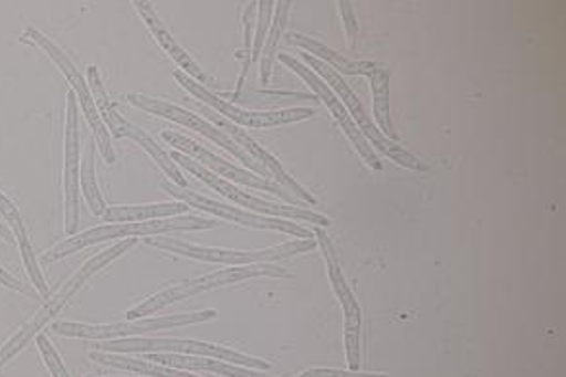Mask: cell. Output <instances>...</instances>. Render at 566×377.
<instances>
[{
  "instance_id": "25",
  "label": "cell",
  "mask_w": 566,
  "mask_h": 377,
  "mask_svg": "<svg viewBox=\"0 0 566 377\" xmlns=\"http://www.w3.org/2000/svg\"><path fill=\"white\" fill-rule=\"evenodd\" d=\"M95 145L97 143H93V135H91L85 153H83L82 166H80V187H82L83 197L90 205L91 212L95 216H103L105 214L106 205L103 195L98 191Z\"/></svg>"
},
{
  "instance_id": "29",
  "label": "cell",
  "mask_w": 566,
  "mask_h": 377,
  "mask_svg": "<svg viewBox=\"0 0 566 377\" xmlns=\"http://www.w3.org/2000/svg\"><path fill=\"white\" fill-rule=\"evenodd\" d=\"M274 8H276V2H272V0L259 2V20H256V33H254L253 39V62L261 59L262 46H264V41L269 35L270 18H272Z\"/></svg>"
},
{
  "instance_id": "8",
  "label": "cell",
  "mask_w": 566,
  "mask_h": 377,
  "mask_svg": "<svg viewBox=\"0 0 566 377\" xmlns=\"http://www.w3.org/2000/svg\"><path fill=\"white\" fill-rule=\"evenodd\" d=\"M170 158L176 166L179 164L184 170L193 174L195 178L201 179L202 184L212 187L214 191L220 192L222 197L231 200V202H235L239 207L247 208L249 212H254V214L259 212V214L270 216V218H280L282 216L285 220H305V222L324 226V228L329 226V220L326 216L316 214V212L308 210V208L280 205V202H270V200H262L259 197H254V195H249L243 189L233 186L228 179L217 178V174L202 168L201 164L195 163L189 156L181 155L178 150H174Z\"/></svg>"
},
{
  "instance_id": "4",
  "label": "cell",
  "mask_w": 566,
  "mask_h": 377,
  "mask_svg": "<svg viewBox=\"0 0 566 377\" xmlns=\"http://www.w3.org/2000/svg\"><path fill=\"white\" fill-rule=\"evenodd\" d=\"M145 243L155 249L170 251L171 254L186 256V259L202 260V262H217L228 266H253V264H270L274 260L290 259L306 251H313L316 247L314 239H298L291 243L276 244L259 251H231V249H217L205 244L187 243L181 239L170 237H147Z\"/></svg>"
},
{
  "instance_id": "15",
  "label": "cell",
  "mask_w": 566,
  "mask_h": 377,
  "mask_svg": "<svg viewBox=\"0 0 566 377\" xmlns=\"http://www.w3.org/2000/svg\"><path fill=\"white\" fill-rule=\"evenodd\" d=\"M64 230L72 237L80 228V118L77 96L70 91L66 96V134H64Z\"/></svg>"
},
{
  "instance_id": "17",
  "label": "cell",
  "mask_w": 566,
  "mask_h": 377,
  "mask_svg": "<svg viewBox=\"0 0 566 377\" xmlns=\"http://www.w3.org/2000/svg\"><path fill=\"white\" fill-rule=\"evenodd\" d=\"M205 114L210 116V119L214 122V126L222 127L224 134L230 137L231 142L235 143L239 148H243L247 155L253 158L254 163L261 164L262 168L269 171L270 178L276 179L277 186L283 187V189L291 192L293 197H297V199L305 200L308 205H313V207L318 205V200L314 199L313 195L306 191L305 187L298 186L297 181L291 178L287 171L283 170L282 164L277 163L276 158L270 155L269 150H264L259 143L254 142L251 135H247V132H243L241 127L233 126L231 122L222 118V116H217V112L205 111Z\"/></svg>"
},
{
  "instance_id": "14",
  "label": "cell",
  "mask_w": 566,
  "mask_h": 377,
  "mask_svg": "<svg viewBox=\"0 0 566 377\" xmlns=\"http://www.w3.org/2000/svg\"><path fill=\"white\" fill-rule=\"evenodd\" d=\"M314 235L318 239L322 254L328 264L329 282L336 291L339 304L343 306V316H345V353H347V364L353 371H358L360 366V329H363V316H360V306L357 299L350 291L349 283L345 282L339 260H337L336 249L329 241V237L324 233L322 228L314 230Z\"/></svg>"
},
{
  "instance_id": "11",
  "label": "cell",
  "mask_w": 566,
  "mask_h": 377,
  "mask_svg": "<svg viewBox=\"0 0 566 377\" xmlns=\"http://www.w3.org/2000/svg\"><path fill=\"white\" fill-rule=\"evenodd\" d=\"M127 101H129V104L135 106V108H139V111L149 112V114L158 116V118L170 119L174 124L189 127V129H193L197 134L205 135L207 139L217 143L218 147L224 148L230 155L235 156L238 160L245 164L247 168L256 171L262 178H270L269 171L264 170L261 164L254 163L253 158L247 155L243 148H239L235 143L231 142L230 137H228L224 132H220L217 126H212L210 122L202 119L201 116H197L193 112L186 111V108L176 106V104L166 103V101H160V98L139 95V93L127 95Z\"/></svg>"
},
{
  "instance_id": "24",
  "label": "cell",
  "mask_w": 566,
  "mask_h": 377,
  "mask_svg": "<svg viewBox=\"0 0 566 377\" xmlns=\"http://www.w3.org/2000/svg\"><path fill=\"white\" fill-rule=\"evenodd\" d=\"M90 358L93 363L103 364V366H108L114 370L134 371V374L145 377H199L184 370L160 366V364L147 363L142 358H127V356L113 355V353L95 350V353H91Z\"/></svg>"
},
{
  "instance_id": "33",
  "label": "cell",
  "mask_w": 566,
  "mask_h": 377,
  "mask_svg": "<svg viewBox=\"0 0 566 377\" xmlns=\"http://www.w3.org/2000/svg\"><path fill=\"white\" fill-rule=\"evenodd\" d=\"M0 237L4 239V241H8V243H14V233L12 231L8 230L7 226L4 223H0Z\"/></svg>"
},
{
  "instance_id": "19",
  "label": "cell",
  "mask_w": 566,
  "mask_h": 377,
  "mask_svg": "<svg viewBox=\"0 0 566 377\" xmlns=\"http://www.w3.org/2000/svg\"><path fill=\"white\" fill-rule=\"evenodd\" d=\"M0 216L10 226V231L14 233L15 243H18V249H20V254H22L23 266H25L28 274H30L31 283L46 299L49 296V289H46L45 275H43L41 268H39L38 256H35L33 247H31L22 214H20L18 207H15L12 200L8 199L4 192H0Z\"/></svg>"
},
{
  "instance_id": "16",
  "label": "cell",
  "mask_w": 566,
  "mask_h": 377,
  "mask_svg": "<svg viewBox=\"0 0 566 377\" xmlns=\"http://www.w3.org/2000/svg\"><path fill=\"white\" fill-rule=\"evenodd\" d=\"M277 59H280V62H283L285 66L290 67L291 72H295L298 77H303V80L308 83V87L318 95L322 103L328 106L332 116H334L337 124L342 126L343 134L349 137V142L353 143V147L357 148L358 155L363 156V160H365L373 170H381L380 158L374 155L370 143L366 142L365 135L358 132L355 122L350 119L349 112L345 111L342 101L334 95V91L329 90V85L322 82L321 77L314 74L311 67L301 64L297 59H293L290 54H277Z\"/></svg>"
},
{
  "instance_id": "31",
  "label": "cell",
  "mask_w": 566,
  "mask_h": 377,
  "mask_svg": "<svg viewBox=\"0 0 566 377\" xmlns=\"http://www.w3.org/2000/svg\"><path fill=\"white\" fill-rule=\"evenodd\" d=\"M339 12H342L343 23H345V33H347V45L349 49L357 45V15L353 10L349 0L339 2Z\"/></svg>"
},
{
  "instance_id": "27",
  "label": "cell",
  "mask_w": 566,
  "mask_h": 377,
  "mask_svg": "<svg viewBox=\"0 0 566 377\" xmlns=\"http://www.w3.org/2000/svg\"><path fill=\"white\" fill-rule=\"evenodd\" d=\"M291 2H277L276 15L274 22L270 23L269 35L264 41L261 52V82L262 85H269L270 75H272V67H274V60L277 56V43L282 39L285 25H287V15H290Z\"/></svg>"
},
{
  "instance_id": "26",
  "label": "cell",
  "mask_w": 566,
  "mask_h": 377,
  "mask_svg": "<svg viewBox=\"0 0 566 377\" xmlns=\"http://www.w3.org/2000/svg\"><path fill=\"white\" fill-rule=\"evenodd\" d=\"M374 96V118L378 122V129L388 137L389 142H397L396 127L391 124L389 116V72L388 67L381 66L370 75Z\"/></svg>"
},
{
  "instance_id": "2",
  "label": "cell",
  "mask_w": 566,
  "mask_h": 377,
  "mask_svg": "<svg viewBox=\"0 0 566 377\" xmlns=\"http://www.w3.org/2000/svg\"><path fill=\"white\" fill-rule=\"evenodd\" d=\"M218 226L217 218H202V216H178V218H165V220H150V222L111 223L98 226L93 230L75 233L70 239H64L54 249L45 252V262L72 256L75 252L87 249L91 244L105 243L111 239H129V237H157L170 231H199L214 230Z\"/></svg>"
},
{
  "instance_id": "10",
  "label": "cell",
  "mask_w": 566,
  "mask_h": 377,
  "mask_svg": "<svg viewBox=\"0 0 566 377\" xmlns=\"http://www.w3.org/2000/svg\"><path fill=\"white\" fill-rule=\"evenodd\" d=\"M163 191L171 195L178 202H184L189 208H197L202 212L222 218V220H230V222L245 226V228H253V230H270L280 231V233H287V235L301 237V239H313V233L301 228L298 223L290 222V220H282V218H270V216L254 214L249 210H241V208H233L224 202L202 197L201 192L189 191L187 187H178L170 184V181H163L160 184Z\"/></svg>"
},
{
  "instance_id": "34",
  "label": "cell",
  "mask_w": 566,
  "mask_h": 377,
  "mask_svg": "<svg viewBox=\"0 0 566 377\" xmlns=\"http://www.w3.org/2000/svg\"><path fill=\"white\" fill-rule=\"evenodd\" d=\"M297 377H303V374H298V376H297Z\"/></svg>"
},
{
  "instance_id": "3",
  "label": "cell",
  "mask_w": 566,
  "mask_h": 377,
  "mask_svg": "<svg viewBox=\"0 0 566 377\" xmlns=\"http://www.w3.org/2000/svg\"><path fill=\"white\" fill-rule=\"evenodd\" d=\"M93 347L98 353H113V355H153V353H168V355L205 356L222 363L235 364L251 370H270V363L256 356L243 355L231 348L218 347L212 343L195 339H168V337H129V339L95 341Z\"/></svg>"
},
{
  "instance_id": "28",
  "label": "cell",
  "mask_w": 566,
  "mask_h": 377,
  "mask_svg": "<svg viewBox=\"0 0 566 377\" xmlns=\"http://www.w3.org/2000/svg\"><path fill=\"white\" fill-rule=\"evenodd\" d=\"M259 2H249L245 10V43H243V51L239 52L241 59V75H239L238 91H235V98H239L243 85H245V77L249 74V66L253 62V30H254V12H256Z\"/></svg>"
},
{
  "instance_id": "20",
  "label": "cell",
  "mask_w": 566,
  "mask_h": 377,
  "mask_svg": "<svg viewBox=\"0 0 566 377\" xmlns=\"http://www.w3.org/2000/svg\"><path fill=\"white\" fill-rule=\"evenodd\" d=\"M145 360L147 363L160 364V366H168V368H176V370L210 371V374H218V376L224 377H272L262 374V371L235 366V364L222 363V360H214V358H205V356L153 353V355L145 356Z\"/></svg>"
},
{
  "instance_id": "30",
  "label": "cell",
  "mask_w": 566,
  "mask_h": 377,
  "mask_svg": "<svg viewBox=\"0 0 566 377\" xmlns=\"http://www.w3.org/2000/svg\"><path fill=\"white\" fill-rule=\"evenodd\" d=\"M35 339H38L39 353L43 356V363H45L46 368L51 371V376L70 377L66 366L62 363V358H60L59 353H56V348L53 347L51 339H49L46 335H43V333H39Z\"/></svg>"
},
{
  "instance_id": "6",
  "label": "cell",
  "mask_w": 566,
  "mask_h": 377,
  "mask_svg": "<svg viewBox=\"0 0 566 377\" xmlns=\"http://www.w3.org/2000/svg\"><path fill=\"white\" fill-rule=\"evenodd\" d=\"M301 56L305 59L306 66H311L314 74L321 75L322 82L334 87V91L339 95V101H342L343 106H347L345 111H349L350 119L355 122V126L358 127V132L365 135L366 142L373 143L374 147L380 148L381 153H384V155H388L394 163L401 164V166L409 168V170L428 171V168H426L424 164L418 160L417 156L410 155L409 150H405V148L399 147L397 143L389 142L388 137L381 134L380 129H378L373 119H370V116L366 114L365 106L360 104L357 95L350 91L347 83L343 82L336 70H332V67L326 66L324 62H321L318 59H314V56L306 54V52H303Z\"/></svg>"
},
{
  "instance_id": "23",
  "label": "cell",
  "mask_w": 566,
  "mask_h": 377,
  "mask_svg": "<svg viewBox=\"0 0 566 377\" xmlns=\"http://www.w3.org/2000/svg\"><path fill=\"white\" fill-rule=\"evenodd\" d=\"M189 207L184 202H158V205H142V207H106L103 220L105 223L150 222L165 220L184 214Z\"/></svg>"
},
{
  "instance_id": "12",
  "label": "cell",
  "mask_w": 566,
  "mask_h": 377,
  "mask_svg": "<svg viewBox=\"0 0 566 377\" xmlns=\"http://www.w3.org/2000/svg\"><path fill=\"white\" fill-rule=\"evenodd\" d=\"M176 82L191 95L197 96L202 104L210 106L212 111L220 112L222 116L235 122L239 126L245 127H274L285 126V124H295V122H303L314 116L313 108H285V111H272V112H254L243 111L239 106L222 101L220 96L214 95L212 91L207 90L201 83L193 82L189 75L184 72H174Z\"/></svg>"
},
{
  "instance_id": "21",
  "label": "cell",
  "mask_w": 566,
  "mask_h": 377,
  "mask_svg": "<svg viewBox=\"0 0 566 377\" xmlns=\"http://www.w3.org/2000/svg\"><path fill=\"white\" fill-rule=\"evenodd\" d=\"M111 134L118 139H132V142L139 143V147L153 158V163L157 164L160 170L165 171L166 176L171 179V184L178 187H187L186 176L179 171L178 166L174 164L170 155L158 147V143L150 137L142 127L129 124L124 116L116 122V126L111 127Z\"/></svg>"
},
{
  "instance_id": "13",
  "label": "cell",
  "mask_w": 566,
  "mask_h": 377,
  "mask_svg": "<svg viewBox=\"0 0 566 377\" xmlns=\"http://www.w3.org/2000/svg\"><path fill=\"white\" fill-rule=\"evenodd\" d=\"M163 139H165L170 147L176 148L181 155L195 158L197 163L201 164L202 168L218 174L220 178L233 181V184H241V186L253 187V189H262V191L274 192L277 197H282L287 202H293L295 207L303 208V202L297 200V197H293L291 192L285 191L283 187L277 184H272L269 179L259 178L254 174H249L247 170H241L235 164L228 163L224 158L210 153L209 148L202 147L199 143H195L193 139H189L186 135L178 134V132H171V129H165L163 132Z\"/></svg>"
},
{
  "instance_id": "5",
  "label": "cell",
  "mask_w": 566,
  "mask_h": 377,
  "mask_svg": "<svg viewBox=\"0 0 566 377\" xmlns=\"http://www.w3.org/2000/svg\"><path fill=\"white\" fill-rule=\"evenodd\" d=\"M253 277H290V272H285L283 268L274 266V264H253V266H235L231 270L202 275V277H195V280H189V282L181 283V285L165 289L157 295L149 296L147 301H143L142 304H137L135 308L127 312L126 318H145V316H150L155 312L163 311L168 304L178 303V301H184L189 296L209 293L212 289L253 280Z\"/></svg>"
},
{
  "instance_id": "7",
  "label": "cell",
  "mask_w": 566,
  "mask_h": 377,
  "mask_svg": "<svg viewBox=\"0 0 566 377\" xmlns=\"http://www.w3.org/2000/svg\"><path fill=\"white\" fill-rule=\"evenodd\" d=\"M22 39L39 46L49 59L53 60L62 75L66 77L67 83L72 85V91H74L77 101H80V106H82L83 116H85L87 124H90L91 135L95 137V143H97L98 150H101V155L105 158V163H116L113 142H111V132L106 129L105 122L98 116L97 106H95V101H93V95H91L90 85L83 80V75L77 72L74 62L67 59L66 52L62 51L54 43L53 39L46 38L45 33H41V31L25 28Z\"/></svg>"
},
{
  "instance_id": "1",
  "label": "cell",
  "mask_w": 566,
  "mask_h": 377,
  "mask_svg": "<svg viewBox=\"0 0 566 377\" xmlns=\"http://www.w3.org/2000/svg\"><path fill=\"white\" fill-rule=\"evenodd\" d=\"M137 239H126V241H119V243L108 247L105 251L98 252L93 259L87 260L74 275H70L66 282L62 283L53 295L46 296V303L39 308L30 322H25L18 332L10 337V339L0 347V368L4 364L10 363L15 355H20L23 348L30 345L31 339H35L39 333L43 332L51 322H53L60 312L64 311L72 296L80 291V289L90 282L93 275H97L101 270H105L108 264H113L114 260H118L119 256H124L132 247H135Z\"/></svg>"
},
{
  "instance_id": "32",
  "label": "cell",
  "mask_w": 566,
  "mask_h": 377,
  "mask_svg": "<svg viewBox=\"0 0 566 377\" xmlns=\"http://www.w3.org/2000/svg\"><path fill=\"white\" fill-rule=\"evenodd\" d=\"M0 285L2 287L12 289V291H18V293H23V295H30L31 289L25 287L20 280H15L14 275L8 274L4 268L0 266Z\"/></svg>"
},
{
  "instance_id": "22",
  "label": "cell",
  "mask_w": 566,
  "mask_h": 377,
  "mask_svg": "<svg viewBox=\"0 0 566 377\" xmlns=\"http://www.w3.org/2000/svg\"><path fill=\"white\" fill-rule=\"evenodd\" d=\"M287 39H290V45L301 46L306 54H311V56L321 60V62H328L332 70L342 72V74L366 75V77H370L376 70H380L384 66L380 62H368V60L355 62V60L343 59L342 54L332 51L329 46L322 45L321 41L306 38V35H301V33H291Z\"/></svg>"
},
{
  "instance_id": "18",
  "label": "cell",
  "mask_w": 566,
  "mask_h": 377,
  "mask_svg": "<svg viewBox=\"0 0 566 377\" xmlns=\"http://www.w3.org/2000/svg\"><path fill=\"white\" fill-rule=\"evenodd\" d=\"M135 10L139 12V15L143 18V22L145 25L149 28L150 33H153V38L157 39L158 45L165 49L166 54L170 56L179 67H181V72L184 74L189 75L193 82L205 83L207 82V77H205V72H202L201 66L195 62L189 54H187L181 46H179L178 41L174 39L170 31L166 30L165 23L163 20L158 18L157 10L153 8V4L149 2H134Z\"/></svg>"
},
{
  "instance_id": "9",
  "label": "cell",
  "mask_w": 566,
  "mask_h": 377,
  "mask_svg": "<svg viewBox=\"0 0 566 377\" xmlns=\"http://www.w3.org/2000/svg\"><path fill=\"white\" fill-rule=\"evenodd\" d=\"M218 316L217 311L189 312V314H174L160 318H139L129 322H114V324H75V322H59L54 324V332L64 337L87 341H114L139 337L143 333L163 332L168 327L193 326L202 324Z\"/></svg>"
}]
</instances>
